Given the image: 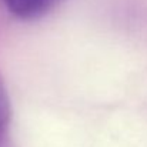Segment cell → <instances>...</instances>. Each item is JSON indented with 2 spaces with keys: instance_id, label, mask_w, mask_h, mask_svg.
Wrapping results in <instances>:
<instances>
[{
  "instance_id": "obj_1",
  "label": "cell",
  "mask_w": 147,
  "mask_h": 147,
  "mask_svg": "<svg viewBox=\"0 0 147 147\" xmlns=\"http://www.w3.org/2000/svg\"><path fill=\"white\" fill-rule=\"evenodd\" d=\"M7 10L19 19L32 20L45 16L60 0H1Z\"/></svg>"
},
{
  "instance_id": "obj_2",
  "label": "cell",
  "mask_w": 147,
  "mask_h": 147,
  "mask_svg": "<svg viewBox=\"0 0 147 147\" xmlns=\"http://www.w3.org/2000/svg\"><path fill=\"white\" fill-rule=\"evenodd\" d=\"M1 126H3V113H1V107H0V133H1Z\"/></svg>"
}]
</instances>
